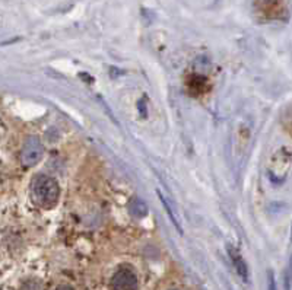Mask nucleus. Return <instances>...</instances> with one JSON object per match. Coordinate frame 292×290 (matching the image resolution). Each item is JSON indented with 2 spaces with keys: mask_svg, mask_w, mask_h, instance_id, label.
Wrapping results in <instances>:
<instances>
[{
  "mask_svg": "<svg viewBox=\"0 0 292 290\" xmlns=\"http://www.w3.org/2000/svg\"><path fill=\"white\" fill-rule=\"evenodd\" d=\"M32 196L38 206L51 209L57 204L60 197V187L57 181L48 175H37L32 181Z\"/></svg>",
  "mask_w": 292,
  "mask_h": 290,
  "instance_id": "nucleus-1",
  "label": "nucleus"
},
{
  "mask_svg": "<svg viewBox=\"0 0 292 290\" xmlns=\"http://www.w3.org/2000/svg\"><path fill=\"white\" fill-rule=\"evenodd\" d=\"M43 156H44V146H43L41 140L37 136H30L25 140L22 152H21L22 165L27 168H31L43 159Z\"/></svg>",
  "mask_w": 292,
  "mask_h": 290,
  "instance_id": "nucleus-2",
  "label": "nucleus"
},
{
  "mask_svg": "<svg viewBox=\"0 0 292 290\" xmlns=\"http://www.w3.org/2000/svg\"><path fill=\"white\" fill-rule=\"evenodd\" d=\"M138 277L133 270L123 267L116 274L113 275L111 287L113 290H138Z\"/></svg>",
  "mask_w": 292,
  "mask_h": 290,
  "instance_id": "nucleus-3",
  "label": "nucleus"
},
{
  "mask_svg": "<svg viewBox=\"0 0 292 290\" xmlns=\"http://www.w3.org/2000/svg\"><path fill=\"white\" fill-rule=\"evenodd\" d=\"M228 252H230L231 260L234 262V267H235L237 273L243 277L244 281H247V278H248V270H247L246 261H244V258L241 257L240 251H238L237 248H234V246L228 245Z\"/></svg>",
  "mask_w": 292,
  "mask_h": 290,
  "instance_id": "nucleus-4",
  "label": "nucleus"
},
{
  "mask_svg": "<svg viewBox=\"0 0 292 290\" xmlns=\"http://www.w3.org/2000/svg\"><path fill=\"white\" fill-rule=\"evenodd\" d=\"M130 213H132V216L138 217V219H142L148 214V206L145 204V201L135 199L130 203Z\"/></svg>",
  "mask_w": 292,
  "mask_h": 290,
  "instance_id": "nucleus-5",
  "label": "nucleus"
},
{
  "mask_svg": "<svg viewBox=\"0 0 292 290\" xmlns=\"http://www.w3.org/2000/svg\"><path fill=\"white\" fill-rule=\"evenodd\" d=\"M21 290H43V284H41V281L37 280V278H30V280H27V281L22 284Z\"/></svg>",
  "mask_w": 292,
  "mask_h": 290,
  "instance_id": "nucleus-6",
  "label": "nucleus"
},
{
  "mask_svg": "<svg viewBox=\"0 0 292 290\" xmlns=\"http://www.w3.org/2000/svg\"><path fill=\"white\" fill-rule=\"evenodd\" d=\"M159 199H161V201H162V204H164V209H165V212L169 214V219H171V222L175 225V228H177V230H180L181 232V226H180V223L177 222V219H175V214L172 213V210H171V207H169V204L165 201V199L162 197V194H159Z\"/></svg>",
  "mask_w": 292,
  "mask_h": 290,
  "instance_id": "nucleus-7",
  "label": "nucleus"
},
{
  "mask_svg": "<svg viewBox=\"0 0 292 290\" xmlns=\"http://www.w3.org/2000/svg\"><path fill=\"white\" fill-rule=\"evenodd\" d=\"M267 290H277L275 275H273V271H270V270L267 271Z\"/></svg>",
  "mask_w": 292,
  "mask_h": 290,
  "instance_id": "nucleus-8",
  "label": "nucleus"
},
{
  "mask_svg": "<svg viewBox=\"0 0 292 290\" xmlns=\"http://www.w3.org/2000/svg\"><path fill=\"white\" fill-rule=\"evenodd\" d=\"M291 280H292V257L289 261V265H288V270H286V278H285V287L286 290H291Z\"/></svg>",
  "mask_w": 292,
  "mask_h": 290,
  "instance_id": "nucleus-9",
  "label": "nucleus"
},
{
  "mask_svg": "<svg viewBox=\"0 0 292 290\" xmlns=\"http://www.w3.org/2000/svg\"><path fill=\"white\" fill-rule=\"evenodd\" d=\"M56 290H73L70 286H60V287H57Z\"/></svg>",
  "mask_w": 292,
  "mask_h": 290,
  "instance_id": "nucleus-10",
  "label": "nucleus"
},
{
  "mask_svg": "<svg viewBox=\"0 0 292 290\" xmlns=\"http://www.w3.org/2000/svg\"><path fill=\"white\" fill-rule=\"evenodd\" d=\"M291 238H292V233H291Z\"/></svg>",
  "mask_w": 292,
  "mask_h": 290,
  "instance_id": "nucleus-11",
  "label": "nucleus"
}]
</instances>
